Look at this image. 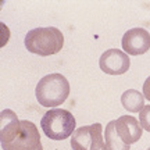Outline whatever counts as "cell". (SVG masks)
I'll return each instance as SVG.
<instances>
[{"label":"cell","instance_id":"obj_1","mask_svg":"<svg viewBox=\"0 0 150 150\" xmlns=\"http://www.w3.org/2000/svg\"><path fill=\"white\" fill-rule=\"evenodd\" d=\"M24 43L28 52L42 56V57H47V56L59 53L63 49L64 36L59 28H33L29 32H27Z\"/></svg>","mask_w":150,"mask_h":150},{"label":"cell","instance_id":"obj_2","mask_svg":"<svg viewBox=\"0 0 150 150\" xmlns=\"http://www.w3.org/2000/svg\"><path fill=\"white\" fill-rule=\"evenodd\" d=\"M70 95V83L64 75L49 74L38 82L35 96L43 107H57L67 100Z\"/></svg>","mask_w":150,"mask_h":150},{"label":"cell","instance_id":"obj_3","mask_svg":"<svg viewBox=\"0 0 150 150\" xmlns=\"http://www.w3.org/2000/svg\"><path fill=\"white\" fill-rule=\"evenodd\" d=\"M75 118L68 110L52 108L42 117L40 127L49 139L64 140L75 132Z\"/></svg>","mask_w":150,"mask_h":150},{"label":"cell","instance_id":"obj_4","mask_svg":"<svg viewBox=\"0 0 150 150\" xmlns=\"http://www.w3.org/2000/svg\"><path fill=\"white\" fill-rule=\"evenodd\" d=\"M71 147L72 150H107L102 124L97 122L78 128L71 136Z\"/></svg>","mask_w":150,"mask_h":150},{"label":"cell","instance_id":"obj_5","mask_svg":"<svg viewBox=\"0 0 150 150\" xmlns=\"http://www.w3.org/2000/svg\"><path fill=\"white\" fill-rule=\"evenodd\" d=\"M3 150H43L40 135L36 125L31 121L22 120L18 134L8 142L1 145Z\"/></svg>","mask_w":150,"mask_h":150},{"label":"cell","instance_id":"obj_6","mask_svg":"<svg viewBox=\"0 0 150 150\" xmlns=\"http://www.w3.org/2000/svg\"><path fill=\"white\" fill-rule=\"evenodd\" d=\"M99 65L100 70L108 75H122L129 70L131 60L128 54L122 50L108 49L100 56Z\"/></svg>","mask_w":150,"mask_h":150},{"label":"cell","instance_id":"obj_7","mask_svg":"<svg viewBox=\"0 0 150 150\" xmlns=\"http://www.w3.org/2000/svg\"><path fill=\"white\" fill-rule=\"evenodd\" d=\"M150 33L143 28H132L124 33L122 50L131 56H140L149 52Z\"/></svg>","mask_w":150,"mask_h":150},{"label":"cell","instance_id":"obj_8","mask_svg":"<svg viewBox=\"0 0 150 150\" xmlns=\"http://www.w3.org/2000/svg\"><path fill=\"white\" fill-rule=\"evenodd\" d=\"M115 128L120 135V138L127 143V145H132L135 142L142 138V132L143 128L138 120L131 115H121L115 120Z\"/></svg>","mask_w":150,"mask_h":150},{"label":"cell","instance_id":"obj_9","mask_svg":"<svg viewBox=\"0 0 150 150\" xmlns=\"http://www.w3.org/2000/svg\"><path fill=\"white\" fill-rule=\"evenodd\" d=\"M21 121L13 110H3L0 112V142L1 145L8 143L20 131Z\"/></svg>","mask_w":150,"mask_h":150},{"label":"cell","instance_id":"obj_10","mask_svg":"<svg viewBox=\"0 0 150 150\" xmlns=\"http://www.w3.org/2000/svg\"><path fill=\"white\" fill-rule=\"evenodd\" d=\"M121 104L129 112H140L145 107V96L139 91L128 89L121 96Z\"/></svg>","mask_w":150,"mask_h":150},{"label":"cell","instance_id":"obj_11","mask_svg":"<svg viewBox=\"0 0 150 150\" xmlns=\"http://www.w3.org/2000/svg\"><path fill=\"white\" fill-rule=\"evenodd\" d=\"M104 142L107 150H129V145H127L118 135L115 128V120L110 121L104 129Z\"/></svg>","mask_w":150,"mask_h":150},{"label":"cell","instance_id":"obj_12","mask_svg":"<svg viewBox=\"0 0 150 150\" xmlns=\"http://www.w3.org/2000/svg\"><path fill=\"white\" fill-rule=\"evenodd\" d=\"M139 122L142 128L150 132V106H145L143 110L139 112Z\"/></svg>","mask_w":150,"mask_h":150},{"label":"cell","instance_id":"obj_13","mask_svg":"<svg viewBox=\"0 0 150 150\" xmlns=\"http://www.w3.org/2000/svg\"><path fill=\"white\" fill-rule=\"evenodd\" d=\"M143 96L150 102V76L145 81V83H143Z\"/></svg>","mask_w":150,"mask_h":150},{"label":"cell","instance_id":"obj_14","mask_svg":"<svg viewBox=\"0 0 150 150\" xmlns=\"http://www.w3.org/2000/svg\"><path fill=\"white\" fill-rule=\"evenodd\" d=\"M146 150H150V147H149V149H146Z\"/></svg>","mask_w":150,"mask_h":150}]
</instances>
